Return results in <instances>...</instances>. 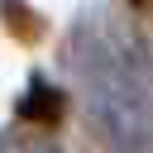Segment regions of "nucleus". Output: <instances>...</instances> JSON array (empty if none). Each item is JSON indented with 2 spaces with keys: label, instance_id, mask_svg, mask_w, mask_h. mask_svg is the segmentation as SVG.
<instances>
[{
  "label": "nucleus",
  "instance_id": "obj_1",
  "mask_svg": "<svg viewBox=\"0 0 153 153\" xmlns=\"http://www.w3.org/2000/svg\"><path fill=\"white\" fill-rule=\"evenodd\" d=\"M14 115H19V120H29V124H57V120L67 115V91H62V86H53L48 76H33V81L19 91Z\"/></svg>",
  "mask_w": 153,
  "mask_h": 153
},
{
  "label": "nucleus",
  "instance_id": "obj_2",
  "mask_svg": "<svg viewBox=\"0 0 153 153\" xmlns=\"http://www.w3.org/2000/svg\"><path fill=\"white\" fill-rule=\"evenodd\" d=\"M0 19L10 24V33L19 43H38V33H43V14L24 10V0H0Z\"/></svg>",
  "mask_w": 153,
  "mask_h": 153
},
{
  "label": "nucleus",
  "instance_id": "obj_3",
  "mask_svg": "<svg viewBox=\"0 0 153 153\" xmlns=\"http://www.w3.org/2000/svg\"><path fill=\"white\" fill-rule=\"evenodd\" d=\"M0 153H62L48 139H29V134H0Z\"/></svg>",
  "mask_w": 153,
  "mask_h": 153
},
{
  "label": "nucleus",
  "instance_id": "obj_4",
  "mask_svg": "<svg viewBox=\"0 0 153 153\" xmlns=\"http://www.w3.org/2000/svg\"><path fill=\"white\" fill-rule=\"evenodd\" d=\"M134 5H148V0H134Z\"/></svg>",
  "mask_w": 153,
  "mask_h": 153
}]
</instances>
